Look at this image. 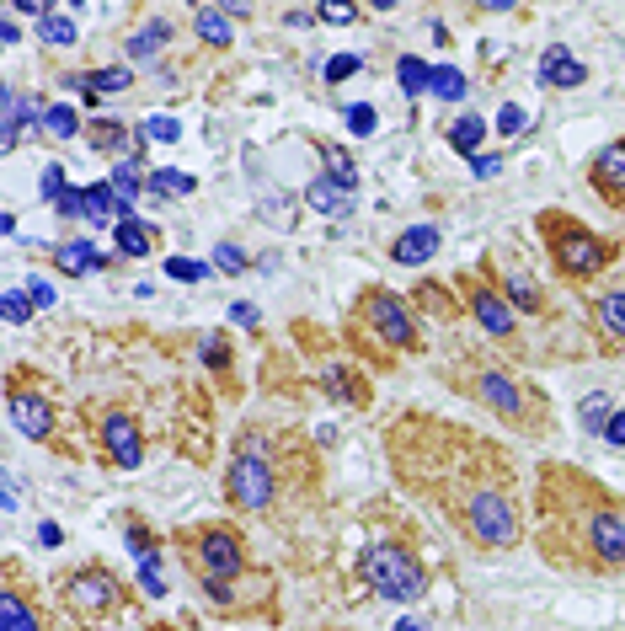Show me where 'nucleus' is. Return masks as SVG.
Here are the masks:
<instances>
[{
  "mask_svg": "<svg viewBox=\"0 0 625 631\" xmlns=\"http://www.w3.org/2000/svg\"><path fill=\"white\" fill-rule=\"evenodd\" d=\"M385 450L396 482L412 498L433 503L471 551L497 557V551L519 546V471L503 444H492L476 428L433 418V412H401V423L385 428Z\"/></svg>",
  "mask_w": 625,
  "mask_h": 631,
  "instance_id": "f257e3e1",
  "label": "nucleus"
},
{
  "mask_svg": "<svg viewBox=\"0 0 625 631\" xmlns=\"http://www.w3.org/2000/svg\"><path fill=\"white\" fill-rule=\"evenodd\" d=\"M535 546L572 573H625V492L545 460L535 476Z\"/></svg>",
  "mask_w": 625,
  "mask_h": 631,
  "instance_id": "f03ea898",
  "label": "nucleus"
},
{
  "mask_svg": "<svg viewBox=\"0 0 625 631\" xmlns=\"http://www.w3.org/2000/svg\"><path fill=\"white\" fill-rule=\"evenodd\" d=\"M444 386H455L460 396H471L476 407H487L492 418H503L513 434L545 439L556 428L551 418V396L540 386H529L519 369H508L503 359H487L476 348H455L444 364Z\"/></svg>",
  "mask_w": 625,
  "mask_h": 631,
  "instance_id": "7ed1b4c3",
  "label": "nucleus"
},
{
  "mask_svg": "<svg viewBox=\"0 0 625 631\" xmlns=\"http://www.w3.org/2000/svg\"><path fill=\"white\" fill-rule=\"evenodd\" d=\"M348 343L364 348L380 369H390L396 353H417V348H423V327L412 321V311H406L401 295L369 284L364 295H358L353 316H348Z\"/></svg>",
  "mask_w": 625,
  "mask_h": 631,
  "instance_id": "20e7f679",
  "label": "nucleus"
},
{
  "mask_svg": "<svg viewBox=\"0 0 625 631\" xmlns=\"http://www.w3.org/2000/svg\"><path fill=\"white\" fill-rule=\"evenodd\" d=\"M182 567L198 578V589H214V583H236L252 573V557H246V535L225 519H209V525H182L171 535Z\"/></svg>",
  "mask_w": 625,
  "mask_h": 631,
  "instance_id": "39448f33",
  "label": "nucleus"
},
{
  "mask_svg": "<svg viewBox=\"0 0 625 631\" xmlns=\"http://www.w3.org/2000/svg\"><path fill=\"white\" fill-rule=\"evenodd\" d=\"M535 230H540L545 252H551L556 273H561V279H572V284L599 279V273L615 268V257H620L615 241L599 236V230L583 225V220H572L567 209H545L540 220H535Z\"/></svg>",
  "mask_w": 625,
  "mask_h": 631,
  "instance_id": "423d86ee",
  "label": "nucleus"
},
{
  "mask_svg": "<svg viewBox=\"0 0 625 631\" xmlns=\"http://www.w3.org/2000/svg\"><path fill=\"white\" fill-rule=\"evenodd\" d=\"M278 460H289V455H273L268 434H241L236 455H230V466H225L230 509H241V514H268L273 509V498H278Z\"/></svg>",
  "mask_w": 625,
  "mask_h": 631,
  "instance_id": "0eeeda50",
  "label": "nucleus"
},
{
  "mask_svg": "<svg viewBox=\"0 0 625 631\" xmlns=\"http://www.w3.org/2000/svg\"><path fill=\"white\" fill-rule=\"evenodd\" d=\"M59 605L70 610V621L97 626V621H107V615L129 610V589H123L102 562H86V567L59 573Z\"/></svg>",
  "mask_w": 625,
  "mask_h": 631,
  "instance_id": "6e6552de",
  "label": "nucleus"
},
{
  "mask_svg": "<svg viewBox=\"0 0 625 631\" xmlns=\"http://www.w3.org/2000/svg\"><path fill=\"white\" fill-rule=\"evenodd\" d=\"M358 578H364L380 599H401V605L428 594L423 562H417L406 546H396V541H369L364 551H358Z\"/></svg>",
  "mask_w": 625,
  "mask_h": 631,
  "instance_id": "1a4fd4ad",
  "label": "nucleus"
},
{
  "mask_svg": "<svg viewBox=\"0 0 625 631\" xmlns=\"http://www.w3.org/2000/svg\"><path fill=\"white\" fill-rule=\"evenodd\" d=\"M455 295H460V305L476 316V327L487 332L492 343H508L513 353H519V316H513V305L503 300V289H497V279H492L487 263H476L471 273L460 268Z\"/></svg>",
  "mask_w": 625,
  "mask_h": 631,
  "instance_id": "9d476101",
  "label": "nucleus"
},
{
  "mask_svg": "<svg viewBox=\"0 0 625 631\" xmlns=\"http://www.w3.org/2000/svg\"><path fill=\"white\" fill-rule=\"evenodd\" d=\"M6 412H11V423H17L27 439L59 444V412H54L49 396H43L33 380H27V369H17V375H11V386H6Z\"/></svg>",
  "mask_w": 625,
  "mask_h": 631,
  "instance_id": "9b49d317",
  "label": "nucleus"
},
{
  "mask_svg": "<svg viewBox=\"0 0 625 631\" xmlns=\"http://www.w3.org/2000/svg\"><path fill=\"white\" fill-rule=\"evenodd\" d=\"M0 631H49L38 594L22 583V562L6 557V583H0Z\"/></svg>",
  "mask_w": 625,
  "mask_h": 631,
  "instance_id": "f8f14e48",
  "label": "nucleus"
},
{
  "mask_svg": "<svg viewBox=\"0 0 625 631\" xmlns=\"http://www.w3.org/2000/svg\"><path fill=\"white\" fill-rule=\"evenodd\" d=\"M588 311H593V327H599V348L620 353L625 348V279L604 284L599 295L588 300Z\"/></svg>",
  "mask_w": 625,
  "mask_h": 631,
  "instance_id": "ddd939ff",
  "label": "nucleus"
},
{
  "mask_svg": "<svg viewBox=\"0 0 625 631\" xmlns=\"http://www.w3.org/2000/svg\"><path fill=\"white\" fill-rule=\"evenodd\" d=\"M97 428H102V450H107V460H113V466L134 471L139 460H145V439H139V423L129 418V412H107Z\"/></svg>",
  "mask_w": 625,
  "mask_h": 631,
  "instance_id": "4468645a",
  "label": "nucleus"
},
{
  "mask_svg": "<svg viewBox=\"0 0 625 631\" xmlns=\"http://www.w3.org/2000/svg\"><path fill=\"white\" fill-rule=\"evenodd\" d=\"M588 182L609 209H625V140H609L599 156L588 161Z\"/></svg>",
  "mask_w": 625,
  "mask_h": 631,
  "instance_id": "2eb2a0df",
  "label": "nucleus"
},
{
  "mask_svg": "<svg viewBox=\"0 0 625 631\" xmlns=\"http://www.w3.org/2000/svg\"><path fill=\"white\" fill-rule=\"evenodd\" d=\"M497 289H503V300L513 305V311H529V316H545V311H551V300H545V289L535 284V273H524L519 263H508L503 273H497Z\"/></svg>",
  "mask_w": 625,
  "mask_h": 631,
  "instance_id": "dca6fc26",
  "label": "nucleus"
},
{
  "mask_svg": "<svg viewBox=\"0 0 625 631\" xmlns=\"http://www.w3.org/2000/svg\"><path fill=\"white\" fill-rule=\"evenodd\" d=\"M444 246V230L439 225H412V230H401L396 241H390V263H401V268H423L433 252Z\"/></svg>",
  "mask_w": 625,
  "mask_h": 631,
  "instance_id": "f3484780",
  "label": "nucleus"
},
{
  "mask_svg": "<svg viewBox=\"0 0 625 631\" xmlns=\"http://www.w3.org/2000/svg\"><path fill=\"white\" fill-rule=\"evenodd\" d=\"M0 113H6V118H0V145H6V150H17V140H22V123H27V118L38 123V113H49V107H43L38 97H22L17 86H6V91H0Z\"/></svg>",
  "mask_w": 625,
  "mask_h": 631,
  "instance_id": "a211bd4d",
  "label": "nucleus"
},
{
  "mask_svg": "<svg viewBox=\"0 0 625 631\" xmlns=\"http://www.w3.org/2000/svg\"><path fill=\"white\" fill-rule=\"evenodd\" d=\"M49 257H54V268L59 273H70V279H86V273H102L107 268V257L97 252V241H54L49 246Z\"/></svg>",
  "mask_w": 625,
  "mask_h": 631,
  "instance_id": "6ab92c4d",
  "label": "nucleus"
},
{
  "mask_svg": "<svg viewBox=\"0 0 625 631\" xmlns=\"http://www.w3.org/2000/svg\"><path fill=\"white\" fill-rule=\"evenodd\" d=\"M540 81L545 86H556V91H572V86H583L588 81V65L577 54H567L561 43H551V49L540 54Z\"/></svg>",
  "mask_w": 625,
  "mask_h": 631,
  "instance_id": "aec40b11",
  "label": "nucleus"
},
{
  "mask_svg": "<svg viewBox=\"0 0 625 631\" xmlns=\"http://www.w3.org/2000/svg\"><path fill=\"white\" fill-rule=\"evenodd\" d=\"M321 386H326V396H332V402H342V407H369V386L358 380V369H348V364H326V369H321Z\"/></svg>",
  "mask_w": 625,
  "mask_h": 631,
  "instance_id": "412c9836",
  "label": "nucleus"
},
{
  "mask_svg": "<svg viewBox=\"0 0 625 631\" xmlns=\"http://www.w3.org/2000/svg\"><path fill=\"white\" fill-rule=\"evenodd\" d=\"M193 27H198L203 43H214V49H225V43L236 38V33H230V17H225L220 6H198V11H193Z\"/></svg>",
  "mask_w": 625,
  "mask_h": 631,
  "instance_id": "4be33fe9",
  "label": "nucleus"
},
{
  "mask_svg": "<svg viewBox=\"0 0 625 631\" xmlns=\"http://www.w3.org/2000/svg\"><path fill=\"white\" fill-rule=\"evenodd\" d=\"M38 33L43 43H54V49H65V43H75V17L65 6H43V17H38Z\"/></svg>",
  "mask_w": 625,
  "mask_h": 631,
  "instance_id": "5701e85b",
  "label": "nucleus"
},
{
  "mask_svg": "<svg viewBox=\"0 0 625 631\" xmlns=\"http://www.w3.org/2000/svg\"><path fill=\"white\" fill-rule=\"evenodd\" d=\"M305 204L316 209V214H348V193H342L332 177H316V182L305 188Z\"/></svg>",
  "mask_w": 625,
  "mask_h": 631,
  "instance_id": "b1692460",
  "label": "nucleus"
},
{
  "mask_svg": "<svg viewBox=\"0 0 625 631\" xmlns=\"http://www.w3.org/2000/svg\"><path fill=\"white\" fill-rule=\"evenodd\" d=\"M113 236H118V252L123 257H150V246H155V230L139 225V220H123Z\"/></svg>",
  "mask_w": 625,
  "mask_h": 631,
  "instance_id": "393cba45",
  "label": "nucleus"
},
{
  "mask_svg": "<svg viewBox=\"0 0 625 631\" xmlns=\"http://www.w3.org/2000/svg\"><path fill=\"white\" fill-rule=\"evenodd\" d=\"M396 75H401V91H406V97H423L433 65H423L417 54H401V59H396Z\"/></svg>",
  "mask_w": 625,
  "mask_h": 631,
  "instance_id": "a878e982",
  "label": "nucleus"
},
{
  "mask_svg": "<svg viewBox=\"0 0 625 631\" xmlns=\"http://www.w3.org/2000/svg\"><path fill=\"white\" fill-rule=\"evenodd\" d=\"M321 156H326V177H332L342 193H353V188H358V172H353V156H348V150L321 145Z\"/></svg>",
  "mask_w": 625,
  "mask_h": 631,
  "instance_id": "bb28decb",
  "label": "nucleus"
},
{
  "mask_svg": "<svg viewBox=\"0 0 625 631\" xmlns=\"http://www.w3.org/2000/svg\"><path fill=\"white\" fill-rule=\"evenodd\" d=\"M43 134H54V140H75V134H81V118H75V107H49V113H43Z\"/></svg>",
  "mask_w": 625,
  "mask_h": 631,
  "instance_id": "cd10ccee",
  "label": "nucleus"
},
{
  "mask_svg": "<svg viewBox=\"0 0 625 631\" xmlns=\"http://www.w3.org/2000/svg\"><path fill=\"white\" fill-rule=\"evenodd\" d=\"M428 91H433V97H444V102H460V97H465V75L449 70V65H433Z\"/></svg>",
  "mask_w": 625,
  "mask_h": 631,
  "instance_id": "c85d7f7f",
  "label": "nucleus"
},
{
  "mask_svg": "<svg viewBox=\"0 0 625 631\" xmlns=\"http://www.w3.org/2000/svg\"><path fill=\"white\" fill-rule=\"evenodd\" d=\"M166 38H171V22H150V27H139V33L129 38V54H134V59H150Z\"/></svg>",
  "mask_w": 625,
  "mask_h": 631,
  "instance_id": "c756f323",
  "label": "nucleus"
},
{
  "mask_svg": "<svg viewBox=\"0 0 625 631\" xmlns=\"http://www.w3.org/2000/svg\"><path fill=\"white\" fill-rule=\"evenodd\" d=\"M481 134H487V129H481V118H471V113H465V118L455 123V129H449V145H455L460 156H471V150L481 145Z\"/></svg>",
  "mask_w": 625,
  "mask_h": 631,
  "instance_id": "7c9ffc66",
  "label": "nucleus"
},
{
  "mask_svg": "<svg viewBox=\"0 0 625 631\" xmlns=\"http://www.w3.org/2000/svg\"><path fill=\"white\" fill-rule=\"evenodd\" d=\"M577 418H583V434H604V423H609V396H583Z\"/></svg>",
  "mask_w": 625,
  "mask_h": 631,
  "instance_id": "2f4dec72",
  "label": "nucleus"
},
{
  "mask_svg": "<svg viewBox=\"0 0 625 631\" xmlns=\"http://www.w3.org/2000/svg\"><path fill=\"white\" fill-rule=\"evenodd\" d=\"M129 81H134L129 70L107 65V70H91V75H86V91H97V97H102V91H129Z\"/></svg>",
  "mask_w": 625,
  "mask_h": 631,
  "instance_id": "473e14b6",
  "label": "nucleus"
},
{
  "mask_svg": "<svg viewBox=\"0 0 625 631\" xmlns=\"http://www.w3.org/2000/svg\"><path fill=\"white\" fill-rule=\"evenodd\" d=\"M145 188H150V193H193L198 182L187 177V172H150V177H145Z\"/></svg>",
  "mask_w": 625,
  "mask_h": 631,
  "instance_id": "72a5a7b5",
  "label": "nucleus"
},
{
  "mask_svg": "<svg viewBox=\"0 0 625 631\" xmlns=\"http://www.w3.org/2000/svg\"><path fill=\"white\" fill-rule=\"evenodd\" d=\"M113 188H118L123 204H134V198H139V161H118L113 166Z\"/></svg>",
  "mask_w": 625,
  "mask_h": 631,
  "instance_id": "f704fd0d",
  "label": "nucleus"
},
{
  "mask_svg": "<svg viewBox=\"0 0 625 631\" xmlns=\"http://www.w3.org/2000/svg\"><path fill=\"white\" fill-rule=\"evenodd\" d=\"M123 541H129V551H134L139 562L155 557V535H150L145 525H139V519H123Z\"/></svg>",
  "mask_w": 625,
  "mask_h": 631,
  "instance_id": "c9c22d12",
  "label": "nucleus"
},
{
  "mask_svg": "<svg viewBox=\"0 0 625 631\" xmlns=\"http://www.w3.org/2000/svg\"><path fill=\"white\" fill-rule=\"evenodd\" d=\"M166 273H171V279H182V284H198V279H209V263H187V257H171Z\"/></svg>",
  "mask_w": 625,
  "mask_h": 631,
  "instance_id": "e433bc0d",
  "label": "nucleus"
},
{
  "mask_svg": "<svg viewBox=\"0 0 625 631\" xmlns=\"http://www.w3.org/2000/svg\"><path fill=\"white\" fill-rule=\"evenodd\" d=\"M214 263H220L225 273H246V252H241L236 241H220V246H214Z\"/></svg>",
  "mask_w": 625,
  "mask_h": 631,
  "instance_id": "4c0bfd02",
  "label": "nucleus"
},
{
  "mask_svg": "<svg viewBox=\"0 0 625 631\" xmlns=\"http://www.w3.org/2000/svg\"><path fill=\"white\" fill-rule=\"evenodd\" d=\"M139 583H145V594H166V573H161V557H145V562H139Z\"/></svg>",
  "mask_w": 625,
  "mask_h": 631,
  "instance_id": "58836bf2",
  "label": "nucleus"
},
{
  "mask_svg": "<svg viewBox=\"0 0 625 631\" xmlns=\"http://www.w3.org/2000/svg\"><path fill=\"white\" fill-rule=\"evenodd\" d=\"M358 65H364L358 54H337V59H326V81H332V86H337V81H348Z\"/></svg>",
  "mask_w": 625,
  "mask_h": 631,
  "instance_id": "ea45409f",
  "label": "nucleus"
},
{
  "mask_svg": "<svg viewBox=\"0 0 625 631\" xmlns=\"http://www.w3.org/2000/svg\"><path fill=\"white\" fill-rule=\"evenodd\" d=\"M65 193H70V188H65V166H49V172H43V198H49V204H59Z\"/></svg>",
  "mask_w": 625,
  "mask_h": 631,
  "instance_id": "a19ab883",
  "label": "nucleus"
},
{
  "mask_svg": "<svg viewBox=\"0 0 625 631\" xmlns=\"http://www.w3.org/2000/svg\"><path fill=\"white\" fill-rule=\"evenodd\" d=\"M497 134H503V140H508V134H524V107H503V113H497Z\"/></svg>",
  "mask_w": 625,
  "mask_h": 631,
  "instance_id": "79ce46f5",
  "label": "nucleus"
},
{
  "mask_svg": "<svg viewBox=\"0 0 625 631\" xmlns=\"http://www.w3.org/2000/svg\"><path fill=\"white\" fill-rule=\"evenodd\" d=\"M203 359L225 375V369H230V343H225V337H209V343H203Z\"/></svg>",
  "mask_w": 625,
  "mask_h": 631,
  "instance_id": "37998d69",
  "label": "nucleus"
},
{
  "mask_svg": "<svg viewBox=\"0 0 625 631\" xmlns=\"http://www.w3.org/2000/svg\"><path fill=\"white\" fill-rule=\"evenodd\" d=\"M27 305H33L27 295H17V289H6V321H11V327H22V321H27Z\"/></svg>",
  "mask_w": 625,
  "mask_h": 631,
  "instance_id": "c03bdc74",
  "label": "nucleus"
},
{
  "mask_svg": "<svg viewBox=\"0 0 625 631\" xmlns=\"http://www.w3.org/2000/svg\"><path fill=\"white\" fill-rule=\"evenodd\" d=\"M59 214H65V220H75V214H86V188H70L65 198H59V204H54Z\"/></svg>",
  "mask_w": 625,
  "mask_h": 631,
  "instance_id": "a18cd8bd",
  "label": "nucleus"
},
{
  "mask_svg": "<svg viewBox=\"0 0 625 631\" xmlns=\"http://www.w3.org/2000/svg\"><path fill=\"white\" fill-rule=\"evenodd\" d=\"M604 444L625 450V407H620V412H609V423H604Z\"/></svg>",
  "mask_w": 625,
  "mask_h": 631,
  "instance_id": "49530a36",
  "label": "nucleus"
},
{
  "mask_svg": "<svg viewBox=\"0 0 625 631\" xmlns=\"http://www.w3.org/2000/svg\"><path fill=\"white\" fill-rule=\"evenodd\" d=\"M91 145L113 150V145H123V129H118V123H97V129H91Z\"/></svg>",
  "mask_w": 625,
  "mask_h": 631,
  "instance_id": "de8ad7c7",
  "label": "nucleus"
},
{
  "mask_svg": "<svg viewBox=\"0 0 625 631\" xmlns=\"http://www.w3.org/2000/svg\"><path fill=\"white\" fill-rule=\"evenodd\" d=\"M348 129H353V134H369V129H374V107H364V102L348 107Z\"/></svg>",
  "mask_w": 625,
  "mask_h": 631,
  "instance_id": "09e8293b",
  "label": "nucleus"
},
{
  "mask_svg": "<svg viewBox=\"0 0 625 631\" xmlns=\"http://www.w3.org/2000/svg\"><path fill=\"white\" fill-rule=\"evenodd\" d=\"M145 134H150V140H177L182 129H177L171 118H150V123H145Z\"/></svg>",
  "mask_w": 625,
  "mask_h": 631,
  "instance_id": "8fccbe9b",
  "label": "nucleus"
},
{
  "mask_svg": "<svg viewBox=\"0 0 625 631\" xmlns=\"http://www.w3.org/2000/svg\"><path fill=\"white\" fill-rule=\"evenodd\" d=\"M316 17H321V22H353L358 6H316Z\"/></svg>",
  "mask_w": 625,
  "mask_h": 631,
  "instance_id": "3c124183",
  "label": "nucleus"
},
{
  "mask_svg": "<svg viewBox=\"0 0 625 631\" xmlns=\"http://www.w3.org/2000/svg\"><path fill=\"white\" fill-rule=\"evenodd\" d=\"M27 300H33V305H54V284L49 279H33V284H27Z\"/></svg>",
  "mask_w": 625,
  "mask_h": 631,
  "instance_id": "603ef678",
  "label": "nucleus"
},
{
  "mask_svg": "<svg viewBox=\"0 0 625 631\" xmlns=\"http://www.w3.org/2000/svg\"><path fill=\"white\" fill-rule=\"evenodd\" d=\"M230 321H236V327H257V305H230Z\"/></svg>",
  "mask_w": 625,
  "mask_h": 631,
  "instance_id": "864d4df0",
  "label": "nucleus"
},
{
  "mask_svg": "<svg viewBox=\"0 0 625 631\" xmlns=\"http://www.w3.org/2000/svg\"><path fill=\"white\" fill-rule=\"evenodd\" d=\"M497 172V156H476V177H492Z\"/></svg>",
  "mask_w": 625,
  "mask_h": 631,
  "instance_id": "5fc2aeb1",
  "label": "nucleus"
},
{
  "mask_svg": "<svg viewBox=\"0 0 625 631\" xmlns=\"http://www.w3.org/2000/svg\"><path fill=\"white\" fill-rule=\"evenodd\" d=\"M396 631H428V621H417V615H406V621H401Z\"/></svg>",
  "mask_w": 625,
  "mask_h": 631,
  "instance_id": "6e6d98bb",
  "label": "nucleus"
},
{
  "mask_svg": "<svg viewBox=\"0 0 625 631\" xmlns=\"http://www.w3.org/2000/svg\"><path fill=\"white\" fill-rule=\"evenodd\" d=\"M150 631H177V626H166V621H155V626H150Z\"/></svg>",
  "mask_w": 625,
  "mask_h": 631,
  "instance_id": "4d7b16f0",
  "label": "nucleus"
}]
</instances>
